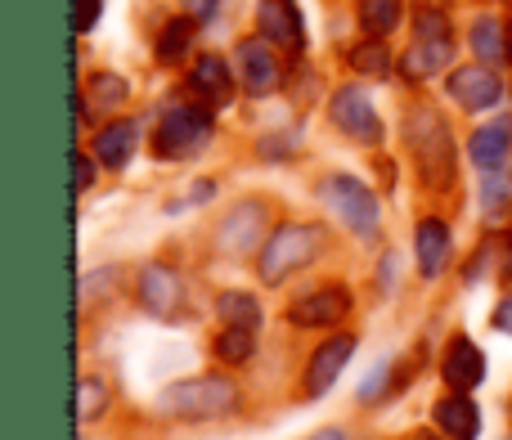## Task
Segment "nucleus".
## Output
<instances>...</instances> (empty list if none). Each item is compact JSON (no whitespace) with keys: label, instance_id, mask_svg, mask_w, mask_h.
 Here are the masks:
<instances>
[{"label":"nucleus","instance_id":"obj_1","mask_svg":"<svg viewBox=\"0 0 512 440\" xmlns=\"http://www.w3.org/2000/svg\"><path fill=\"white\" fill-rule=\"evenodd\" d=\"M405 144L418 162V176L432 194H445L459 176V153H454V135L445 126L441 113H432L427 104L409 108L405 113Z\"/></svg>","mask_w":512,"mask_h":440},{"label":"nucleus","instance_id":"obj_2","mask_svg":"<svg viewBox=\"0 0 512 440\" xmlns=\"http://www.w3.org/2000/svg\"><path fill=\"white\" fill-rule=\"evenodd\" d=\"M158 409L167 418H185V423H207V418H225L239 409V387L230 378H189L176 382L158 396Z\"/></svg>","mask_w":512,"mask_h":440},{"label":"nucleus","instance_id":"obj_3","mask_svg":"<svg viewBox=\"0 0 512 440\" xmlns=\"http://www.w3.org/2000/svg\"><path fill=\"white\" fill-rule=\"evenodd\" d=\"M319 252V229L315 225H283L274 229L270 238H265L261 247V261H256V270H261V283H283L288 274L306 270L310 261H315Z\"/></svg>","mask_w":512,"mask_h":440},{"label":"nucleus","instance_id":"obj_4","mask_svg":"<svg viewBox=\"0 0 512 440\" xmlns=\"http://www.w3.org/2000/svg\"><path fill=\"white\" fill-rule=\"evenodd\" d=\"M207 135H212V108L176 104L162 113L158 131H153V153H158L162 162H176V158H185V153H194Z\"/></svg>","mask_w":512,"mask_h":440},{"label":"nucleus","instance_id":"obj_5","mask_svg":"<svg viewBox=\"0 0 512 440\" xmlns=\"http://www.w3.org/2000/svg\"><path fill=\"white\" fill-rule=\"evenodd\" d=\"M450 54H454V32H450V18L445 14H418V23H414V45H409V54L400 59V68H405V77H414V81H427V77H436V72L450 63Z\"/></svg>","mask_w":512,"mask_h":440},{"label":"nucleus","instance_id":"obj_6","mask_svg":"<svg viewBox=\"0 0 512 440\" xmlns=\"http://www.w3.org/2000/svg\"><path fill=\"white\" fill-rule=\"evenodd\" d=\"M319 194H324L328 207L346 220V229H351V234H360V238L378 234L382 207H378V198H373L369 185H360L355 176H328L324 185H319Z\"/></svg>","mask_w":512,"mask_h":440},{"label":"nucleus","instance_id":"obj_7","mask_svg":"<svg viewBox=\"0 0 512 440\" xmlns=\"http://www.w3.org/2000/svg\"><path fill=\"white\" fill-rule=\"evenodd\" d=\"M328 117H333L337 131H342L346 140H355V144H382V135H387L382 117L373 113V99L364 95L360 86L337 90V95L328 99Z\"/></svg>","mask_w":512,"mask_h":440},{"label":"nucleus","instance_id":"obj_8","mask_svg":"<svg viewBox=\"0 0 512 440\" xmlns=\"http://www.w3.org/2000/svg\"><path fill=\"white\" fill-rule=\"evenodd\" d=\"M346 315H351V292H346L342 283L306 292V297L292 301V310H288V319L297 328H333L337 319H346Z\"/></svg>","mask_w":512,"mask_h":440},{"label":"nucleus","instance_id":"obj_9","mask_svg":"<svg viewBox=\"0 0 512 440\" xmlns=\"http://www.w3.org/2000/svg\"><path fill=\"white\" fill-rule=\"evenodd\" d=\"M256 23H261V36L270 45H283V50H301L306 45V23H301L297 0H261L256 5Z\"/></svg>","mask_w":512,"mask_h":440},{"label":"nucleus","instance_id":"obj_10","mask_svg":"<svg viewBox=\"0 0 512 440\" xmlns=\"http://www.w3.org/2000/svg\"><path fill=\"white\" fill-rule=\"evenodd\" d=\"M140 301L149 315L158 319H171L180 310V301H185V283H180V274L171 270V265L153 261L140 270Z\"/></svg>","mask_w":512,"mask_h":440},{"label":"nucleus","instance_id":"obj_11","mask_svg":"<svg viewBox=\"0 0 512 440\" xmlns=\"http://www.w3.org/2000/svg\"><path fill=\"white\" fill-rule=\"evenodd\" d=\"M450 95L454 104H463L468 113H481V108H495L504 99V81L486 68V63H472V68H459L450 77Z\"/></svg>","mask_w":512,"mask_h":440},{"label":"nucleus","instance_id":"obj_12","mask_svg":"<svg viewBox=\"0 0 512 440\" xmlns=\"http://www.w3.org/2000/svg\"><path fill=\"white\" fill-rule=\"evenodd\" d=\"M355 355V337L351 333H337L310 355V369H306V396H324L328 387L337 382V373L346 369V360Z\"/></svg>","mask_w":512,"mask_h":440},{"label":"nucleus","instance_id":"obj_13","mask_svg":"<svg viewBox=\"0 0 512 440\" xmlns=\"http://www.w3.org/2000/svg\"><path fill=\"white\" fill-rule=\"evenodd\" d=\"M239 77H243V90L248 95H274L279 90V63H274L270 45L265 41H239Z\"/></svg>","mask_w":512,"mask_h":440},{"label":"nucleus","instance_id":"obj_14","mask_svg":"<svg viewBox=\"0 0 512 440\" xmlns=\"http://www.w3.org/2000/svg\"><path fill=\"white\" fill-rule=\"evenodd\" d=\"M441 378L450 382L454 391H477L481 378H486V355L472 337H454L450 351H445V364H441Z\"/></svg>","mask_w":512,"mask_h":440},{"label":"nucleus","instance_id":"obj_15","mask_svg":"<svg viewBox=\"0 0 512 440\" xmlns=\"http://www.w3.org/2000/svg\"><path fill=\"white\" fill-rule=\"evenodd\" d=\"M265 229V203H239L230 216L221 220V234H216V247L230 256L252 252V243L261 238Z\"/></svg>","mask_w":512,"mask_h":440},{"label":"nucleus","instance_id":"obj_16","mask_svg":"<svg viewBox=\"0 0 512 440\" xmlns=\"http://www.w3.org/2000/svg\"><path fill=\"white\" fill-rule=\"evenodd\" d=\"M189 90H194V95L203 99L207 108H225L234 99V72H230V63H225L221 54H203V59L194 63V72H189Z\"/></svg>","mask_w":512,"mask_h":440},{"label":"nucleus","instance_id":"obj_17","mask_svg":"<svg viewBox=\"0 0 512 440\" xmlns=\"http://www.w3.org/2000/svg\"><path fill=\"white\" fill-rule=\"evenodd\" d=\"M436 427L450 440H477L481 436V409L472 405L468 391H454L436 405Z\"/></svg>","mask_w":512,"mask_h":440},{"label":"nucleus","instance_id":"obj_18","mask_svg":"<svg viewBox=\"0 0 512 440\" xmlns=\"http://www.w3.org/2000/svg\"><path fill=\"white\" fill-rule=\"evenodd\" d=\"M508 144H512V122H508V117H499V122L481 126V131L472 135L468 158L477 162L481 171H499V167H504V158H508Z\"/></svg>","mask_w":512,"mask_h":440},{"label":"nucleus","instance_id":"obj_19","mask_svg":"<svg viewBox=\"0 0 512 440\" xmlns=\"http://www.w3.org/2000/svg\"><path fill=\"white\" fill-rule=\"evenodd\" d=\"M450 265V225L445 220H418V270L427 279Z\"/></svg>","mask_w":512,"mask_h":440},{"label":"nucleus","instance_id":"obj_20","mask_svg":"<svg viewBox=\"0 0 512 440\" xmlns=\"http://www.w3.org/2000/svg\"><path fill=\"white\" fill-rule=\"evenodd\" d=\"M140 144V122H113L104 131H95V158L104 167H126Z\"/></svg>","mask_w":512,"mask_h":440},{"label":"nucleus","instance_id":"obj_21","mask_svg":"<svg viewBox=\"0 0 512 440\" xmlns=\"http://www.w3.org/2000/svg\"><path fill=\"white\" fill-rule=\"evenodd\" d=\"M472 50L481 54V63H512V41L499 18H477V27H472Z\"/></svg>","mask_w":512,"mask_h":440},{"label":"nucleus","instance_id":"obj_22","mask_svg":"<svg viewBox=\"0 0 512 440\" xmlns=\"http://www.w3.org/2000/svg\"><path fill=\"white\" fill-rule=\"evenodd\" d=\"M194 27H198L194 14L171 18V23L162 27V36H158V63L162 68H176V63L189 54V45H194Z\"/></svg>","mask_w":512,"mask_h":440},{"label":"nucleus","instance_id":"obj_23","mask_svg":"<svg viewBox=\"0 0 512 440\" xmlns=\"http://www.w3.org/2000/svg\"><path fill=\"white\" fill-rule=\"evenodd\" d=\"M126 99V81L113 77V72H95V77L86 81V95H81V113H86V122L99 113V108H117Z\"/></svg>","mask_w":512,"mask_h":440},{"label":"nucleus","instance_id":"obj_24","mask_svg":"<svg viewBox=\"0 0 512 440\" xmlns=\"http://www.w3.org/2000/svg\"><path fill=\"white\" fill-rule=\"evenodd\" d=\"M216 315L225 319V328H261V301L252 292H221L216 297Z\"/></svg>","mask_w":512,"mask_h":440},{"label":"nucleus","instance_id":"obj_25","mask_svg":"<svg viewBox=\"0 0 512 440\" xmlns=\"http://www.w3.org/2000/svg\"><path fill=\"white\" fill-rule=\"evenodd\" d=\"M400 14H405V0H360V27L378 41L387 32H396Z\"/></svg>","mask_w":512,"mask_h":440},{"label":"nucleus","instance_id":"obj_26","mask_svg":"<svg viewBox=\"0 0 512 440\" xmlns=\"http://www.w3.org/2000/svg\"><path fill=\"white\" fill-rule=\"evenodd\" d=\"M351 68L360 72V77H387V72H391L387 45H382L378 36H369L364 45H355V50H351Z\"/></svg>","mask_w":512,"mask_h":440},{"label":"nucleus","instance_id":"obj_27","mask_svg":"<svg viewBox=\"0 0 512 440\" xmlns=\"http://www.w3.org/2000/svg\"><path fill=\"white\" fill-rule=\"evenodd\" d=\"M252 351H256V333H252V328H225V333L216 337V355H221L225 364L252 360Z\"/></svg>","mask_w":512,"mask_h":440},{"label":"nucleus","instance_id":"obj_28","mask_svg":"<svg viewBox=\"0 0 512 440\" xmlns=\"http://www.w3.org/2000/svg\"><path fill=\"white\" fill-rule=\"evenodd\" d=\"M104 409H108V387L99 378H81V387H77V418H81V423H95Z\"/></svg>","mask_w":512,"mask_h":440},{"label":"nucleus","instance_id":"obj_29","mask_svg":"<svg viewBox=\"0 0 512 440\" xmlns=\"http://www.w3.org/2000/svg\"><path fill=\"white\" fill-rule=\"evenodd\" d=\"M387 364H378V369H373L369 373V382H364V387H360V400H364V405H373V400H378L382 396V387H387Z\"/></svg>","mask_w":512,"mask_h":440},{"label":"nucleus","instance_id":"obj_30","mask_svg":"<svg viewBox=\"0 0 512 440\" xmlns=\"http://www.w3.org/2000/svg\"><path fill=\"white\" fill-rule=\"evenodd\" d=\"M99 9H104V0H81V14H77V27H81V32H90V27L99 23Z\"/></svg>","mask_w":512,"mask_h":440},{"label":"nucleus","instance_id":"obj_31","mask_svg":"<svg viewBox=\"0 0 512 440\" xmlns=\"http://www.w3.org/2000/svg\"><path fill=\"white\" fill-rule=\"evenodd\" d=\"M216 5H221V0H185V14H194L198 23H207V18L216 14Z\"/></svg>","mask_w":512,"mask_h":440},{"label":"nucleus","instance_id":"obj_32","mask_svg":"<svg viewBox=\"0 0 512 440\" xmlns=\"http://www.w3.org/2000/svg\"><path fill=\"white\" fill-rule=\"evenodd\" d=\"M72 162H77V180H81V194H86V189L95 185V162H90L86 153H77V158H72Z\"/></svg>","mask_w":512,"mask_h":440},{"label":"nucleus","instance_id":"obj_33","mask_svg":"<svg viewBox=\"0 0 512 440\" xmlns=\"http://www.w3.org/2000/svg\"><path fill=\"white\" fill-rule=\"evenodd\" d=\"M495 328H499V333H508V337H512V292H508L504 301H499V310H495Z\"/></svg>","mask_w":512,"mask_h":440},{"label":"nucleus","instance_id":"obj_34","mask_svg":"<svg viewBox=\"0 0 512 440\" xmlns=\"http://www.w3.org/2000/svg\"><path fill=\"white\" fill-rule=\"evenodd\" d=\"M216 194V185H212V180H198V185H194V203H207V198H212Z\"/></svg>","mask_w":512,"mask_h":440},{"label":"nucleus","instance_id":"obj_35","mask_svg":"<svg viewBox=\"0 0 512 440\" xmlns=\"http://www.w3.org/2000/svg\"><path fill=\"white\" fill-rule=\"evenodd\" d=\"M315 440H346V436H342V432H337V427H328V432H319Z\"/></svg>","mask_w":512,"mask_h":440},{"label":"nucleus","instance_id":"obj_36","mask_svg":"<svg viewBox=\"0 0 512 440\" xmlns=\"http://www.w3.org/2000/svg\"><path fill=\"white\" fill-rule=\"evenodd\" d=\"M504 274L512 279V243H508V252H504Z\"/></svg>","mask_w":512,"mask_h":440},{"label":"nucleus","instance_id":"obj_37","mask_svg":"<svg viewBox=\"0 0 512 440\" xmlns=\"http://www.w3.org/2000/svg\"><path fill=\"white\" fill-rule=\"evenodd\" d=\"M414 440H432V436H414Z\"/></svg>","mask_w":512,"mask_h":440}]
</instances>
